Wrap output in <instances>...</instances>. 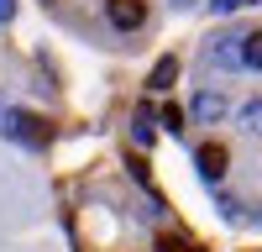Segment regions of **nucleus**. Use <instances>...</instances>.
<instances>
[{
  "label": "nucleus",
  "mask_w": 262,
  "mask_h": 252,
  "mask_svg": "<svg viewBox=\"0 0 262 252\" xmlns=\"http://www.w3.org/2000/svg\"><path fill=\"white\" fill-rule=\"evenodd\" d=\"M6 111H11V105H6V95H0V121H6Z\"/></svg>",
  "instance_id": "4468645a"
},
{
  "label": "nucleus",
  "mask_w": 262,
  "mask_h": 252,
  "mask_svg": "<svg viewBox=\"0 0 262 252\" xmlns=\"http://www.w3.org/2000/svg\"><path fill=\"white\" fill-rule=\"evenodd\" d=\"M242 69H262V32L242 37Z\"/></svg>",
  "instance_id": "0eeeda50"
},
{
  "label": "nucleus",
  "mask_w": 262,
  "mask_h": 252,
  "mask_svg": "<svg viewBox=\"0 0 262 252\" xmlns=\"http://www.w3.org/2000/svg\"><path fill=\"white\" fill-rule=\"evenodd\" d=\"M158 252H205V247H194V242H179V237H158Z\"/></svg>",
  "instance_id": "9b49d317"
},
{
  "label": "nucleus",
  "mask_w": 262,
  "mask_h": 252,
  "mask_svg": "<svg viewBox=\"0 0 262 252\" xmlns=\"http://www.w3.org/2000/svg\"><path fill=\"white\" fill-rule=\"evenodd\" d=\"M0 132H6L11 142H21V147H48V121L42 116H32V111H6V121H0Z\"/></svg>",
  "instance_id": "f257e3e1"
},
{
  "label": "nucleus",
  "mask_w": 262,
  "mask_h": 252,
  "mask_svg": "<svg viewBox=\"0 0 262 252\" xmlns=\"http://www.w3.org/2000/svg\"><path fill=\"white\" fill-rule=\"evenodd\" d=\"M242 126H247V132H257V137H262V100H252L247 111H242Z\"/></svg>",
  "instance_id": "1a4fd4ad"
},
{
  "label": "nucleus",
  "mask_w": 262,
  "mask_h": 252,
  "mask_svg": "<svg viewBox=\"0 0 262 252\" xmlns=\"http://www.w3.org/2000/svg\"><path fill=\"white\" fill-rule=\"evenodd\" d=\"M221 116H226V95H221V90H200V95H194V121L215 126Z\"/></svg>",
  "instance_id": "20e7f679"
},
{
  "label": "nucleus",
  "mask_w": 262,
  "mask_h": 252,
  "mask_svg": "<svg viewBox=\"0 0 262 252\" xmlns=\"http://www.w3.org/2000/svg\"><path fill=\"white\" fill-rule=\"evenodd\" d=\"M210 58L221 63V69H242V37H215Z\"/></svg>",
  "instance_id": "423d86ee"
},
{
  "label": "nucleus",
  "mask_w": 262,
  "mask_h": 252,
  "mask_svg": "<svg viewBox=\"0 0 262 252\" xmlns=\"http://www.w3.org/2000/svg\"><path fill=\"white\" fill-rule=\"evenodd\" d=\"M226 163H231V153H226L221 142H205L200 153H194V168H200L210 184H221V179H226Z\"/></svg>",
  "instance_id": "7ed1b4c3"
},
{
  "label": "nucleus",
  "mask_w": 262,
  "mask_h": 252,
  "mask_svg": "<svg viewBox=\"0 0 262 252\" xmlns=\"http://www.w3.org/2000/svg\"><path fill=\"white\" fill-rule=\"evenodd\" d=\"M131 137H137L142 147H152V137H158V132H152V111H147V105L137 111V126H131Z\"/></svg>",
  "instance_id": "6e6552de"
},
{
  "label": "nucleus",
  "mask_w": 262,
  "mask_h": 252,
  "mask_svg": "<svg viewBox=\"0 0 262 252\" xmlns=\"http://www.w3.org/2000/svg\"><path fill=\"white\" fill-rule=\"evenodd\" d=\"M158 121L168 126V132H173V137H179V132H184V111H179V105H163V116H158Z\"/></svg>",
  "instance_id": "9d476101"
},
{
  "label": "nucleus",
  "mask_w": 262,
  "mask_h": 252,
  "mask_svg": "<svg viewBox=\"0 0 262 252\" xmlns=\"http://www.w3.org/2000/svg\"><path fill=\"white\" fill-rule=\"evenodd\" d=\"M105 16H111L116 32H137L147 21V0H105Z\"/></svg>",
  "instance_id": "f03ea898"
},
{
  "label": "nucleus",
  "mask_w": 262,
  "mask_h": 252,
  "mask_svg": "<svg viewBox=\"0 0 262 252\" xmlns=\"http://www.w3.org/2000/svg\"><path fill=\"white\" fill-rule=\"evenodd\" d=\"M173 79H179V58L163 53L158 63H152V74H147V90H173Z\"/></svg>",
  "instance_id": "39448f33"
},
{
  "label": "nucleus",
  "mask_w": 262,
  "mask_h": 252,
  "mask_svg": "<svg viewBox=\"0 0 262 252\" xmlns=\"http://www.w3.org/2000/svg\"><path fill=\"white\" fill-rule=\"evenodd\" d=\"M236 6H242V0H215V11H236Z\"/></svg>",
  "instance_id": "ddd939ff"
},
{
  "label": "nucleus",
  "mask_w": 262,
  "mask_h": 252,
  "mask_svg": "<svg viewBox=\"0 0 262 252\" xmlns=\"http://www.w3.org/2000/svg\"><path fill=\"white\" fill-rule=\"evenodd\" d=\"M16 16V0H0V21H11Z\"/></svg>",
  "instance_id": "f8f14e48"
}]
</instances>
